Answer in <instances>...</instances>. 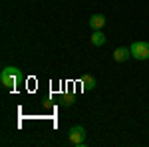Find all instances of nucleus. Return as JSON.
Here are the masks:
<instances>
[{
  "mask_svg": "<svg viewBox=\"0 0 149 147\" xmlns=\"http://www.w3.org/2000/svg\"><path fill=\"white\" fill-rule=\"evenodd\" d=\"M0 82H2V86L6 90L16 88L22 82V70L16 68V66H6V68L2 70V74H0Z\"/></svg>",
  "mask_w": 149,
  "mask_h": 147,
  "instance_id": "nucleus-1",
  "label": "nucleus"
},
{
  "mask_svg": "<svg viewBox=\"0 0 149 147\" xmlns=\"http://www.w3.org/2000/svg\"><path fill=\"white\" fill-rule=\"evenodd\" d=\"M129 50H131V58H135L139 62L149 60V42H133L129 46Z\"/></svg>",
  "mask_w": 149,
  "mask_h": 147,
  "instance_id": "nucleus-2",
  "label": "nucleus"
},
{
  "mask_svg": "<svg viewBox=\"0 0 149 147\" xmlns=\"http://www.w3.org/2000/svg\"><path fill=\"white\" fill-rule=\"evenodd\" d=\"M70 143L76 147L86 145V127L84 125H74L70 127Z\"/></svg>",
  "mask_w": 149,
  "mask_h": 147,
  "instance_id": "nucleus-3",
  "label": "nucleus"
},
{
  "mask_svg": "<svg viewBox=\"0 0 149 147\" xmlns=\"http://www.w3.org/2000/svg\"><path fill=\"white\" fill-rule=\"evenodd\" d=\"M131 58V50L129 48H125V46H119V48H115L113 50V60L115 62H125V60H129Z\"/></svg>",
  "mask_w": 149,
  "mask_h": 147,
  "instance_id": "nucleus-4",
  "label": "nucleus"
},
{
  "mask_svg": "<svg viewBox=\"0 0 149 147\" xmlns=\"http://www.w3.org/2000/svg\"><path fill=\"white\" fill-rule=\"evenodd\" d=\"M90 26H92V30H102L105 26V16L103 14H93L90 18Z\"/></svg>",
  "mask_w": 149,
  "mask_h": 147,
  "instance_id": "nucleus-5",
  "label": "nucleus"
},
{
  "mask_svg": "<svg viewBox=\"0 0 149 147\" xmlns=\"http://www.w3.org/2000/svg\"><path fill=\"white\" fill-rule=\"evenodd\" d=\"M105 40H107V38H105V34H103L102 30H95V32L92 34V46H95V48L103 46V44H105Z\"/></svg>",
  "mask_w": 149,
  "mask_h": 147,
  "instance_id": "nucleus-6",
  "label": "nucleus"
},
{
  "mask_svg": "<svg viewBox=\"0 0 149 147\" xmlns=\"http://www.w3.org/2000/svg\"><path fill=\"white\" fill-rule=\"evenodd\" d=\"M81 86H84V90H86V91L95 90V78L90 76V74H86V76L81 78Z\"/></svg>",
  "mask_w": 149,
  "mask_h": 147,
  "instance_id": "nucleus-7",
  "label": "nucleus"
},
{
  "mask_svg": "<svg viewBox=\"0 0 149 147\" xmlns=\"http://www.w3.org/2000/svg\"><path fill=\"white\" fill-rule=\"evenodd\" d=\"M74 102H76V98H74L72 93H68V95H64V100H62V105H64V107H70V105H72Z\"/></svg>",
  "mask_w": 149,
  "mask_h": 147,
  "instance_id": "nucleus-8",
  "label": "nucleus"
}]
</instances>
